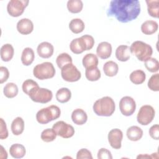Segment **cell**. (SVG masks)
I'll return each mask as SVG.
<instances>
[{
    "instance_id": "34",
    "label": "cell",
    "mask_w": 159,
    "mask_h": 159,
    "mask_svg": "<svg viewBox=\"0 0 159 159\" xmlns=\"http://www.w3.org/2000/svg\"><path fill=\"white\" fill-rule=\"evenodd\" d=\"M144 65L147 70L152 73L157 72L159 70L158 61L154 58L150 57L144 61Z\"/></svg>"
},
{
    "instance_id": "16",
    "label": "cell",
    "mask_w": 159,
    "mask_h": 159,
    "mask_svg": "<svg viewBox=\"0 0 159 159\" xmlns=\"http://www.w3.org/2000/svg\"><path fill=\"white\" fill-rule=\"evenodd\" d=\"M112 53V46L107 42H102L97 47L96 54L101 59L109 58Z\"/></svg>"
},
{
    "instance_id": "26",
    "label": "cell",
    "mask_w": 159,
    "mask_h": 159,
    "mask_svg": "<svg viewBox=\"0 0 159 159\" xmlns=\"http://www.w3.org/2000/svg\"><path fill=\"white\" fill-rule=\"evenodd\" d=\"M71 97V91L67 88L59 89L56 93L57 100L61 103H65L70 101Z\"/></svg>"
},
{
    "instance_id": "32",
    "label": "cell",
    "mask_w": 159,
    "mask_h": 159,
    "mask_svg": "<svg viewBox=\"0 0 159 159\" xmlns=\"http://www.w3.org/2000/svg\"><path fill=\"white\" fill-rule=\"evenodd\" d=\"M3 93L7 98H13L18 94V87L14 83H8L4 87Z\"/></svg>"
},
{
    "instance_id": "29",
    "label": "cell",
    "mask_w": 159,
    "mask_h": 159,
    "mask_svg": "<svg viewBox=\"0 0 159 159\" xmlns=\"http://www.w3.org/2000/svg\"><path fill=\"white\" fill-rule=\"evenodd\" d=\"M82 63L86 69L93 66H98V58L97 56L93 53H87L83 58Z\"/></svg>"
},
{
    "instance_id": "43",
    "label": "cell",
    "mask_w": 159,
    "mask_h": 159,
    "mask_svg": "<svg viewBox=\"0 0 159 159\" xmlns=\"http://www.w3.org/2000/svg\"><path fill=\"white\" fill-rule=\"evenodd\" d=\"M0 83L2 84L3 83L6 82L9 76V73L7 70V68L5 66H1L0 67Z\"/></svg>"
},
{
    "instance_id": "13",
    "label": "cell",
    "mask_w": 159,
    "mask_h": 159,
    "mask_svg": "<svg viewBox=\"0 0 159 159\" xmlns=\"http://www.w3.org/2000/svg\"><path fill=\"white\" fill-rule=\"evenodd\" d=\"M53 46L49 42H43L40 43L37 48L39 56L43 58H48L53 54Z\"/></svg>"
},
{
    "instance_id": "3",
    "label": "cell",
    "mask_w": 159,
    "mask_h": 159,
    "mask_svg": "<svg viewBox=\"0 0 159 159\" xmlns=\"http://www.w3.org/2000/svg\"><path fill=\"white\" fill-rule=\"evenodd\" d=\"M61 114L60 109L55 105H51L40 109L36 114V119L40 124H46L57 119Z\"/></svg>"
},
{
    "instance_id": "23",
    "label": "cell",
    "mask_w": 159,
    "mask_h": 159,
    "mask_svg": "<svg viewBox=\"0 0 159 159\" xmlns=\"http://www.w3.org/2000/svg\"><path fill=\"white\" fill-rule=\"evenodd\" d=\"M34 52L31 48L27 47L23 50L21 55V61L24 65L29 66L31 65L34 61Z\"/></svg>"
},
{
    "instance_id": "10",
    "label": "cell",
    "mask_w": 159,
    "mask_h": 159,
    "mask_svg": "<svg viewBox=\"0 0 159 159\" xmlns=\"http://www.w3.org/2000/svg\"><path fill=\"white\" fill-rule=\"evenodd\" d=\"M52 129L57 135L63 138L68 139L75 134V129L72 125L64 121H58L53 125Z\"/></svg>"
},
{
    "instance_id": "25",
    "label": "cell",
    "mask_w": 159,
    "mask_h": 159,
    "mask_svg": "<svg viewBox=\"0 0 159 159\" xmlns=\"http://www.w3.org/2000/svg\"><path fill=\"white\" fill-rule=\"evenodd\" d=\"M11 131L15 135H20L24 129V122L22 117H17L15 118L11 124Z\"/></svg>"
},
{
    "instance_id": "17",
    "label": "cell",
    "mask_w": 159,
    "mask_h": 159,
    "mask_svg": "<svg viewBox=\"0 0 159 159\" xmlns=\"http://www.w3.org/2000/svg\"><path fill=\"white\" fill-rule=\"evenodd\" d=\"M71 119L75 124L81 125L86 122L88 116L86 112L83 109H76L71 114Z\"/></svg>"
},
{
    "instance_id": "45",
    "label": "cell",
    "mask_w": 159,
    "mask_h": 159,
    "mask_svg": "<svg viewBox=\"0 0 159 159\" xmlns=\"http://www.w3.org/2000/svg\"><path fill=\"white\" fill-rule=\"evenodd\" d=\"M0 158L1 159H6L7 158V153L4 147L1 145V151H0Z\"/></svg>"
},
{
    "instance_id": "30",
    "label": "cell",
    "mask_w": 159,
    "mask_h": 159,
    "mask_svg": "<svg viewBox=\"0 0 159 159\" xmlns=\"http://www.w3.org/2000/svg\"><path fill=\"white\" fill-rule=\"evenodd\" d=\"M130 80L135 84H142L146 78L145 72L141 70H137L132 71L130 75Z\"/></svg>"
},
{
    "instance_id": "4",
    "label": "cell",
    "mask_w": 159,
    "mask_h": 159,
    "mask_svg": "<svg viewBox=\"0 0 159 159\" xmlns=\"http://www.w3.org/2000/svg\"><path fill=\"white\" fill-rule=\"evenodd\" d=\"M130 53L135 55L140 61H144L147 58L151 57L153 53L152 47L140 40L135 41L130 47Z\"/></svg>"
},
{
    "instance_id": "27",
    "label": "cell",
    "mask_w": 159,
    "mask_h": 159,
    "mask_svg": "<svg viewBox=\"0 0 159 159\" xmlns=\"http://www.w3.org/2000/svg\"><path fill=\"white\" fill-rule=\"evenodd\" d=\"M148 13L151 17L158 18L159 16V1L158 0H147Z\"/></svg>"
},
{
    "instance_id": "19",
    "label": "cell",
    "mask_w": 159,
    "mask_h": 159,
    "mask_svg": "<svg viewBox=\"0 0 159 159\" xmlns=\"http://www.w3.org/2000/svg\"><path fill=\"white\" fill-rule=\"evenodd\" d=\"M126 135L127 138L134 142H136L141 139L143 136V130L138 126L133 125L127 129Z\"/></svg>"
},
{
    "instance_id": "6",
    "label": "cell",
    "mask_w": 159,
    "mask_h": 159,
    "mask_svg": "<svg viewBox=\"0 0 159 159\" xmlns=\"http://www.w3.org/2000/svg\"><path fill=\"white\" fill-rule=\"evenodd\" d=\"M28 96L34 102L45 104L52 100L53 94L50 89L37 86L34 88Z\"/></svg>"
},
{
    "instance_id": "44",
    "label": "cell",
    "mask_w": 159,
    "mask_h": 159,
    "mask_svg": "<svg viewBox=\"0 0 159 159\" xmlns=\"http://www.w3.org/2000/svg\"><path fill=\"white\" fill-rule=\"evenodd\" d=\"M82 37L84 39V41L86 42L88 50H91L94 45V38L91 35H84L82 36Z\"/></svg>"
},
{
    "instance_id": "11",
    "label": "cell",
    "mask_w": 159,
    "mask_h": 159,
    "mask_svg": "<svg viewBox=\"0 0 159 159\" xmlns=\"http://www.w3.org/2000/svg\"><path fill=\"white\" fill-rule=\"evenodd\" d=\"M120 112L125 116H130L134 114L136 109L135 100L130 96H124L119 101Z\"/></svg>"
},
{
    "instance_id": "46",
    "label": "cell",
    "mask_w": 159,
    "mask_h": 159,
    "mask_svg": "<svg viewBox=\"0 0 159 159\" xmlns=\"http://www.w3.org/2000/svg\"><path fill=\"white\" fill-rule=\"evenodd\" d=\"M137 158H152V157H150V156H149V155H148L145 154V155H138Z\"/></svg>"
},
{
    "instance_id": "31",
    "label": "cell",
    "mask_w": 159,
    "mask_h": 159,
    "mask_svg": "<svg viewBox=\"0 0 159 159\" xmlns=\"http://www.w3.org/2000/svg\"><path fill=\"white\" fill-rule=\"evenodd\" d=\"M85 76L90 81H95L101 78V71L98 66L88 68L85 71Z\"/></svg>"
},
{
    "instance_id": "37",
    "label": "cell",
    "mask_w": 159,
    "mask_h": 159,
    "mask_svg": "<svg viewBox=\"0 0 159 159\" xmlns=\"http://www.w3.org/2000/svg\"><path fill=\"white\" fill-rule=\"evenodd\" d=\"M37 86H39V84L36 81H35L31 79H28L23 82L22 88L23 92L24 93H25L27 95H29L30 92L34 88H35V87H37Z\"/></svg>"
},
{
    "instance_id": "5",
    "label": "cell",
    "mask_w": 159,
    "mask_h": 159,
    "mask_svg": "<svg viewBox=\"0 0 159 159\" xmlns=\"http://www.w3.org/2000/svg\"><path fill=\"white\" fill-rule=\"evenodd\" d=\"M34 76L40 80L52 78L55 75V69L50 62H43L37 65L33 70Z\"/></svg>"
},
{
    "instance_id": "35",
    "label": "cell",
    "mask_w": 159,
    "mask_h": 159,
    "mask_svg": "<svg viewBox=\"0 0 159 159\" xmlns=\"http://www.w3.org/2000/svg\"><path fill=\"white\" fill-rule=\"evenodd\" d=\"M57 134L53 129H46L43 130L41 133V139L45 142H50L53 140L57 137Z\"/></svg>"
},
{
    "instance_id": "41",
    "label": "cell",
    "mask_w": 159,
    "mask_h": 159,
    "mask_svg": "<svg viewBox=\"0 0 159 159\" xmlns=\"http://www.w3.org/2000/svg\"><path fill=\"white\" fill-rule=\"evenodd\" d=\"M8 137V130L7 125L2 118H1V129H0V139L1 140L6 139Z\"/></svg>"
},
{
    "instance_id": "7",
    "label": "cell",
    "mask_w": 159,
    "mask_h": 159,
    "mask_svg": "<svg viewBox=\"0 0 159 159\" xmlns=\"http://www.w3.org/2000/svg\"><path fill=\"white\" fill-rule=\"evenodd\" d=\"M61 75L68 82L78 81L81 76L80 71L72 63H68L61 68Z\"/></svg>"
},
{
    "instance_id": "33",
    "label": "cell",
    "mask_w": 159,
    "mask_h": 159,
    "mask_svg": "<svg viewBox=\"0 0 159 159\" xmlns=\"http://www.w3.org/2000/svg\"><path fill=\"white\" fill-rule=\"evenodd\" d=\"M83 4L81 0H70L67 2V8L71 13H79L83 9Z\"/></svg>"
},
{
    "instance_id": "38",
    "label": "cell",
    "mask_w": 159,
    "mask_h": 159,
    "mask_svg": "<svg viewBox=\"0 0 159 159\" xmlns=\"http://www.w3.org/2000/svg\"><path fill=\"white\" fill-rule=\"evenodd\" d=\"M148 88L153 91H159V74L153 75L148 81Z\"/></svg>"
},
{
    "instance_id": "9",
    "label": "cell",
    "mask_w": 159,
    "mask_h": 159,
    "mask_svg": "<svg viewBox=\"0 0 159 159\" xmlns=\"http://www.w3.org/2000/svg\"><path fill=\"white\" fill-rule=\"evenodd\" d=\"M29 1L28 0H11L7 6L8 14L14 17L21 16L25 7L28 6Z\"/></svg>"
},
{
    "instance_id": "14",
    "label": "cell",
    "mask_w": 159,
    "mask_h": 159,
    "mask_svg": "<svg viewBox=\"0 0 159 159\" xmlns=\"http://www.w3.org/2000/svg\"><path fill=\"white\" fill-rule=\"evenodd\" d=\"M17 30L22 35H28L34 30L33 22L27 18H23L18 21L17 24Z\"/></svg>"
},
{
    "instance_id": "8",
    "label": "cell",
    "mask_w": 159,
    "mask_h": 159,
    "mask_svg": "<svg viewBox=\"0 0 159 159\" xmlns=\"http://www.w3.org/2000/svg\"><path fill=\"white\" fill-rule=\"evenodd\" d=\"M155 111L153 107L150 105L142 106L137 114V122L142 125H147L154 119Z\"/></svg>"
},
{
    "instance_id": "42",
    "label": "cell",
    "mask_w": 159,
    "mask_h": 159,
    "mask_svg": "<svg viewBox=\"0 0 159 159\" xmlns=\"http://www.w3.org/2000/svg\"><path fill=\"white\" fill-rule=\"evenodd\" d=\"M150 136L155 140H158L159 139V125L158 124H155L152 125L149 129Z\"/></svg>"
},
{
    "instance_id": "24",
    "label": "cell",
    "mask_w": 159,
    "mask_h": 159,
    "mask_svg": "<svg viewBox=\"0 0 159 159\" xmlns=\"http://www.w3.org/2000/svg\"><path fill=\"white\" fill-rule=\"evenodd\" d=\"M103 71L106 76L109 77L114 76L117 74L119 71L118 65L113 61H108L104 63Z\"/></svg>"
},
{
    "instance_id": "15",
    "label": "cell",
    "mask_w": 159,
    "mask_h": 159,
    "mask_svg": "<svg viewBox=\"0 0 159 159\" xmlns=\"http://www.w3.org/2000/svg\"><path fill=\"white\" fill-rule=\"evenodd\" d=\"M70 48L75 54H80L85 50H88L86 42L82 36L73 39L70 42Z\"/></svg>"
},
{
    "instance_id": "36",
    "label": "cell",
    "mask_w": 159,
    "mask_h": 159,
    "mask_svg": "<svg viewBox=\"0 0 159 159\" xmlns=\"http://www.w3.org/2000/svg\"><path fill=\"white\" fill-rule=\"evenodd\" d=\"M56 63L58 67L61 69L66 64L72 63V58L67 53H62L57 57Z\"/></svg>"
},
{
    "instance_id": "40",
    "label": "cell",
    "mask_w": 159,
    "mask_h": 159,
    "mask_svg": "<svg viewBox=\"0 0 159 159\" xmlns=\"http://www.w3.org/2000/svg\"><path fill=\"white\" fill-rule=\"evenodd\" d=\"M98 159H112V156L111 155V152L105 148H101L99 150L98 152Z\"/></svg>"
},
{
    "instance_id": "28",
    "label": "cell",
    "mask_w": 159,
    "mask_h": 159,
    "mask_svg": "<svg viewBox=\"0 0 159 159\" xmlns=\"http://www.w3.org/2000/svg\"><path fill=\"white\" fill-rule=\"evenodd\" d=\"M85 25L81 19H73L69 23V28L74 34H80L83 31Z\"/></svg>"
},
{
    "instance_id": "22",
    "label": "cell",
    "mask_w": 159,
    "mask_h": 159,
    "mask_svg": "<svg viewBox=\"0 0 159 159\" xmlns=\"http://www.w3.org/2000/svg\"><path fill=\"white\" fill-rule=\"evenodd\" d=\"M10 155L15 158H21L25 155L26 150L24 145L20 143L12 144L9 148Z\"/></svg>"
},
{
    "instance_id": "1",
    "label": "cell",
    "mask_w": 159,
    "mask_h": 159,
    "mask_svg": "<svg viewBox=\"0 0 159 159\" xmlns=\"http://www.w3.org/2000/svg\"><path fill=\"white\" fill-rule=\"evenodd\" d=\"M140 12V5L137 0H112L107 10L108 17H115L122 23L135 19Z\"/></svg>"
},
{
    "instance_id": "21",
    "label": "cell",
    "mask_w": 159,
    "mask_h": 159,
    "mask_svg": "<svg viewBox=\"0 0 159 159\" xmlns=\"http://www.w3.org/2000/svg\"><path fill=\"white\" fill-rule=\"evenodd\" d=\"M14 50L12 45L6 43L1 48V58L4 61H9L13 58Z\"/></svg>"
},
{
    "instance_id": "2",
    "label": "cell",
    "mask_w": 159,
    "mask_h": 159,
    "mask_svg": "<svg viewBox=\"0 0 159 159\" xmlns=\"http://www.w3.org/2000/svg\"><path fill=\"white\" fill-rule=\"evenodd\" d=\"M115 107L114 100L109 96H104L94 102L93 109L96 115L109 117L114 113Z\"/></svg>"
},
{
    "instance_id": "12",
    "label": "cell",
    "mask_w": 159,
    "mask_h": 159,
    "mask_svg": "<svg viewBox=\"0 0 159 159\" xmlns=\"http://www.w3.org/2000/svg\"><path fill=\"white\" fill-rule=\"evenodd\" d=\"M123 139V133L119 129H113L108 134V142L112 148L119 149L121 148V142Z\"/></svg>"
},
{
    "instance_id": "18",
    "label": "cell",
    "mask_w": 159,
    "mask_h": 159,
    "mask_svg": "<svg viewBox=\"0 0 159 159\" xmlns=\"http://www.w3.org/2000/svg\"><path fill=\"white\" fill-rule=\"evenodd\" d=\"M130 48L127 45H121L117 47L116 50V57L120 61H127L130 58Z\"/></svg>"
},
{
    "instance_id": "20",
    "label": "cell",
    "mask_w": 159,
    "mask_h": 159,
    "mask_svg": "<svg viewBox=\"0 0 159 159\" xmlns=\"http://www.w3.org/2000/svg\"><path fill=\"white\" fill-rule=\"evenodd\" d=\"M158 28V25L156 21L148 20L142 23L141 25V31L145 35H152L157 31Z\"/></svg>"
},
{
    "instance_id": "39",
    "label": "cell",
    "mask_w": 159,
    "mask_h": 159,
    "mask_svg": "<svg viewBox=\"0 0 159 159\" xmlns=\"http://www.w3.org/2000/svg\"><path fill=\"white\" fill-rule=\"evenodd\" d=\"M77 159H82V158H88L92 159V154L91 152L86 148H81L80 149L76 154Z\"/></svg>"
}]
</instances>
